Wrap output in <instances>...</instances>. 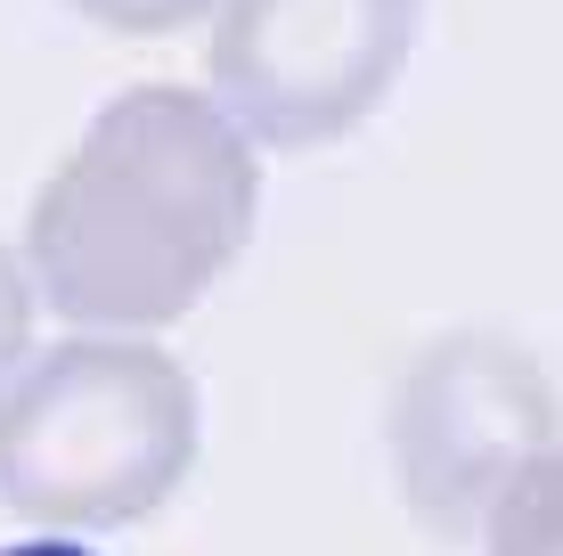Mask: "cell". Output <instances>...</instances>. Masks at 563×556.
I'll return each instance as SVG.
<instances>
[{"mask_svg": "<svg viewBox=\"0 0 563 556\" xmlns=\"http://www.w3.org/2000/svg\"><path fill=\"white\" fill-rule=\"evenodd\" d=\"M262 221V148L188 83H131L25 214V279L82 336L188 319Z\"/></svg>", "mask_w": 563, "mask_h": 556, "instance_id": "1", "label": "cell"}, {"mask_svg": "<svg viewBox=\"0 0 563 556\" xmlns=\"http://www.w3.org/2000/svg\"><path fill=\"white\" fill-rule=\"evenodd\" d=\"M205 443L197 377L147 336H66L0 393V508L42 532L140 524Z\"/></svg>", "mask_w": 563, "mask_h": 556, "instance_id": "2", "label": "cell"}, {"mask_svg": "<svg viewBox=\"0 0 563 556\" xmlns=\"http://www.w3.org/2000/svg\"><path fill=\"white\" fill-rule=\"evenodd\" d=\"M424 0H221L212 9V99L254 148H327L393 99L417 50Z\"/></svg>", "mask_w": 563, "mask_h": 556, "instance_id": "3", "label": "cell"}, {"mask_svg": "<svg viewBox=\"0 0 563 556\" xmlns=\"http://www.w3.org/2000/svg\"><path fill=\"white\" fill-rule=\"evenodd\" d=\"M539 450H555V393L507 336H441L409 369L393 410V458L409 508L441 541L482 532L498 491Z\"/></svg>", "mask_w": 563, "mask_h": 556, "instance_id": "4", "label": "cell"}, {"mask_svg": "<svg viewBox=\"0 0 563 556\" xmlns=\"http://www.w3.org/2000/svg\"><path fill=\"white\" fill-rule=\"evenodd\" d=\"M482 556H563V450H539L482 515Z\"/></svg>", "mask_w": 563, "mask_h": 556, "instance_id": "5", "label": "cell"}, {"mask_svg": "<svg viewBox=\"0 0 563 556\" xmlns=\"http://www.w3.org/2000/svg\"><path fill=\"white\" fill-rule=\"evenodd\" d=\"M66 9L90 17V25H107V33L155 42V33H180V25H197V17H212L221 0H66Z\"/></svg>", "mask_w": 563, "mask_h": 556, "instance_id": "6", "label": "cell"}, {"mask_svg": "<svg viewBox=\"0 0 563 556\" xmlns=\"http://www.w3.org/2000/svg\"><path fill=\"white\" fill-rule=\"evenodd\" d=\"M25 352H33V279H25V262L0 246V393L16 385Z\"/></svg>", "mask_w": 563, "mask_h": 556, "instance_id": "7", "label": "cell"}, {"mask_svg": "<svg viewBox=\"0 0 563 556\" xmlns=\"http://www.w3.org/2000/svg\"><path fill=\"white\" fill-rule=\"evenodd\" d=\"M0 556H90L82 541H16V548H0Z\"/></svg>", "mask_w": 563, "mask_h": 556, "instance_id": "8", "label": "cell"}]
</instances>
